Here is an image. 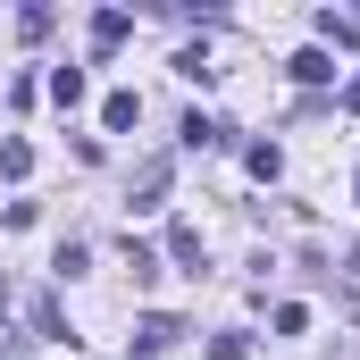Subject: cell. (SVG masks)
Listing matches in <instances>:
<instances>
[{
  "label": "cell",
  "mask_w": 360,
  "mask_h": 360,
  "mask_svg": "<svg viewBox=\"0 0 360 360\" xmlns=\"http://www.w3.org/2000/svg\"><path fill=\"white\" fill-rule=\"evenodd\" d=\"M176 143H184V151H218V143H226V126L193 109V117H184V126H176Z\"/></svg>",
  "instance_id": "1"
},
{
  "label": "cell",
  "mask_w": 360,
  "mask_h": 360,
  "mask_svg": "<svg viewBox=\"0 0 360 360\" xmlns=\"http://www.w3.org/2000/svg\"><path fill=\"white\" fill-rule=\"evenodd\" d=\"M168 260L201 276V226H168Z\"/></svg>",
  "instance_id": "2"
},
{
  "label": "cell",
  "mask_w": 360,
  "mask_h": 360,
  "mask_svg": "<svg viewBox=\"0 0 360 360\" xmlns=\"http://www.w3.org/2000/svg\"><path fill=\"white\" fill-rule=\"evenodd\" d=\"M126 34H134V17H126V8H101V17H92V42H101V51H117Z\"/></svg>",
  "instance_id": "3"
},
{
  "label": "cell",
  "mask_w": 360,
  "mask_h": 360,
  "mask_svg": "<svg viewBox=\"0 0 360 360\" xmlns=\"http://www.w3.org/2000/svg\"><path fill=\"white\" fill-rule=\"evenodd\" d=\"M293 84H335V59L327 51H293Z\"/></svg>",
  "instance_id": "4"
},
{
  "label": "cell",
  "mask_w": 360,
  "mask_h": 360,
  "mask_svg": "<svg viewBox=\"0 0 360 360\" xmlns=\"http://www.w3.org/2000/svg\"><path fill=\"white\" fill-rule=\"evenodd\" d=\"M134 117H143V101H134V92H109V101H101V126H109V134H126Z\"/></svg>",
  "instance_id": "5"
},
{
  "label": "cell",
  "mask_w": 360,
  "mask_h": 360,
  "mask_svg": "<svg viewBox=\"0 0 360 360\" xmlns=\"http://www.w3.org/2000/svg\"><path fill=\"white\" fill-rule=\"evenodd\" d=\"M319 34H327V42H344V51H352V42H360V17H352V8H319Z\"/></svg>",
  "instance_id": "6"
},
{
  "label": "cell",
  "mask_w": 360,
  "mask_h": 360,
  "mask_svg": "<svg viewBox=\"0 0 360 360\" xmlns=\"http://www.w3.org/2000/svg\"><path fill=\"white\" fill-rule=\"evenodd\" d=\"M160 193H168V160H151V168L134 176V210H160Z\"/></svg>",
  "instance_id": "7"
},
{
  "label": "cell",
  "mask_w": 360,
  "mask_h": 360,
  "mask_svg": "<svg viewBox=\"0 0 360 360\" xmlns=\"http://www.w3.org/2000/svg\"><path fill=\"white\" fill-rule=\"evenodd\" d=\"M34 335H51V344H68V319H59V302H51V293H34Z\"/></svg>",
  "instance_id": "8"
},
{
  "label": "cell",
  "mask_w": 360,
  "mask_h": 360,
  "mask_svg": "<svg viewBox=\"0 0 360 360\" xmlns=\"http://www.w3.org/2000/svg\"><path fill=\"white\" fill-rule=\"evenodd\" d=\"M51 101L76 109V101H84V68H51Z\"/></svg>",
  "instance_id": "9"
},
{
  "label": "cell",
  "mask_w": 360,
  "mask_h": 360,
  "mask_svg": "<svg viewBox=\"0 0 360 360\" xmlns=\"http://www.w3.org/2000/svg\"><path fill=\"white\" fill-rule=\"evenodd\" d=\"M243 168H252V176H260V184H269L276 168H285V151H276V143H252V151H243Z\"/></svg>",
  "instance_id": "10"
},
{
  "label": "cell",
  "mask_w": 360,
  "mask_h": 360,
  "mask_svg": "<svg viewBox=\"0 0 360 360\" xmlns=\"http://www.w3.org/2000/svg\"><path fill=\"white\" fill-rule=\"evenodd\" d=\"M126 269H134V285H151V276H160V252H143V243L126 235Z\"/></svg>",
  "instance_id": "11"
},
{
  "label": "cell",
  "mask_w": 360,
  "mask_h": 360,
  "mask_svg": "<svg viewBox=\"0 0 360 360\" xmlns=\"http://www.w3.org/2000/svg\"><path fill=\"white\" fill-rule=\"evenodd\" d=\"M252 352V335H243V327H226V335H210V360H243Z\"/></svg>",
  "instance_id": "12"
},
{
  "label": "cell",
  "mask_w": 360,
  "mask_h": 360,
  "mask_svg": "<svg viewBox=\"0 0 360 360\" xmlns=\"http://www.w3.org/2000/svg\"><path fill=\"white\" fill-rule=\"evenodd\" d=\"M51 269H59V276H84V269H92V252H84V243H59V260H51Z\"/></svg>",
  "instance_id": "13"
},
{
  "label": "cell",
  "mask_w": 360,
  "mask_h": 360,
  "mask_svg": "<svg viewBox=\"0 0 360 360\" xmlns=\"http://www.w3.org/2000/svg\"><path fill=\"white\" fill-rule=\"evenodd\" d=\"M344 109H352V117H360V76H352V84H344Z\"/></svg>",
  "instance_id": "14"
}]
</instances>
